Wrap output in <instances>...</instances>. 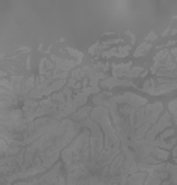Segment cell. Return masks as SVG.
<instances>
[{
  "label": "cell",
  "mask_w": 177,
  "mask_h": 185,
  "mask_svg": "<svg viewBox=\"0 0 177 185\" xmlns=\"http://www.w3.org/2000/svg\"><path fill=\"white\" fill-rule=\"evenodd\" d=\"M145 185H177V167L173 164H159L149 173Z\"/></svg>",
  "instance_id": "6da1fadb"
},
{
  "label": "cell",
  "mask_w": 177,
  "mask_h": 185,
  "mask_svg": "<svg viewBox=\"0 0 177 185\" xmlns=\"http://www.w3.org/2000/svg\"><path fill=\"white\" fill-rule=\"evenodd\" d=\"M101 87H114V86H134L135 87V83L129 81V80H118L117 77H113V79H107L101 81Z\"/></svg>",
  "instance_id": "7a4b0ae2"
},
{
  "label": "cell",
  "mask_w": 177,
  "mask_h": 185,
  "mask_svg": "<svg viewBox=\"0 0 177 185\" xmlns=\"http://www.w3.org/2000/svg\"><path fill=\"white\" fill-rule=\"evenodd\" d=\"M131 69V62L125 65H113V74L114 77H121L127 73V70Z\"/></svg>",
  "instance_id": "3957f363"
},
{
  "label": "cell",
  "mask_w": 177,
  "mask_h": 185,
  "mask_svg": "<svg viewBox=\"0 0 177 185\" xmlns=\"http://www.w3.org/2000/svg\"><path fill=\"white\" fill-rule=\"evenodd\" d=\"M150 48H152V45H150L149 42H143L142 45H139V46L136 48V51L134 52L135 58H139V56H143V55H146V53L150 51Z\"/></svg>",
  "instance_id": "277c9868"
},
{
  "label": "cell",
  "mask_w": 177,
  "mask_h": 185,
  "mask_svg": "<svg viewBox=\"0 0 177 185\" xmlns=\"http://www.w3.org/2000/svg\"><path fill=\"white\" fill-rule=\"evenodd\" d=\"M89 112H90V108H89V107H84V108H82L79 112L73 114L72 119H73V121H83V119H87V114H89Z\"/></svg>",
  "instance_id": "5b68a950"
},
{
  "label": "cell",
  "mask_w": 177,
  "mask_h": 185,
  "mask_svg": "<svg viewBox=\"0 0 177 185\" xmlns=\"http://www.w3.org/2000/svg\"><path fill=\"white\" fill-rule=\"evenodd\" d=\"M139 73H143V69L142 67H134L132 70H129L124 74L125 77H135V76H139Z\"/></svg>",
  "instance_id": "8992f818"
},
{
  "label": "cell",
  "mask_w": 177,
  "mask_h": 185,
  "mask_svg": "<svg viewBox=\"0 0 177 185\" xmlns=\"http://www.w3.org/2000/svg\"><path fill=\"white\" fill-rule=\"evenodd\" d=\"M129 51H131V46H129V45H127V46H124V48H119V49L117 51V55H115V56H118V58H124V56L128 55Z\"/></svg>",
  "instance_id": "52a82bcc"
},
{
  "label": "cell",
  "mask_w": 177,
  "mask_h": 185,
  "mask_svg": "<svg viewBox=\"0 0 177 185\" xmlns=\"http://www.w3.org/2000/svg\"><path fill=\"white\" fill-rule=\"evenodd\" d=\"M68 52H69L72 56H76V58H77V62L80 63L82 58H83V53H80L79 51H76V49H72V48H68Z\"/></svg>",
  "instance_id": "ba28073f"
},
{
  "label": "cell",
  "mask_w": 177,
  "mask_h": 185,
  "mask_svg": "<svg viewBox=\"0 0 177 185\" xmlns=\"http://www.w3.org/2000/svg\"><path fill=\"white\" fill-rule=\"evenodd\" d=\"M156 38H157V35H156V34H153V32H150L149 35L146 37L145 41H148V42H149V41H153V39H156Z\"/></svg>",
  "instance_id": "9c48e42d"
},
{
  "label": "cell",
  "mask_w": 177,
  "mask_h": 185,
  "mask_svg": "<svg viewBox=\"0 0 177 185\" xmlns=\"http://www.w3.org/2000/svg\"><path fill=\"white\" fill-rule=\"evenodd\" d=\"M3 182V185H11V182H6V181H1Z\"/></svg>",
  "instance_id": "30bf717a"
}]
</instances>
